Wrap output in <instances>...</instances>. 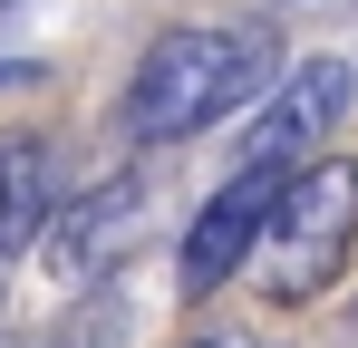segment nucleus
<instances>
[{"mask_svg": "<svg viewBox=\"0 0 358 348\" xmlns=\"http://www.w3.org/2000/svg\"><path fill=\"white\" fill-rule=\"evenodd\" d=\"M349 348H358V310H349Z\"/></svg>", "mask_w": 358, "mask_h": 348, "instance_id": "nucleus-9", "label": "nucleus"}, {"mask_svg": "<svg viewBox=\"0 0 358 348\" xmlns=\"http://www.w3.org/2000/svg\"><path fill=\"white\" fill-rule=\"evenodd\" d=\"M349 58H300L291 78H281V97H271V116L242 136V165L233 174H300V165H320L310 145L349 116Z\"/></svg>", "mask_w": 358, "mask_h": 348, "instance_id": "nucleus-5", "label": "nucleus"}, {"mask_svg": "<svg viewBox=\"0 0 358 348\" xmlns=\"http://www.w3.org/2000/svg\"><path fill=\"white\" fill-rule=\"evenodd\" d=\"M10 10H20V0H0V20H10Z\"/></svg>", "mask_w": 358, "mask_h": 348, "instance_id": "nucleus-10", "label": "nucleus"}, {"mask_svg": "<svg viewBox=\"0 0 358 348\" xmlns=\"http://www.w3.org/2000/svg\"><path fill=\"white\" fill-rule=\"evenodd\" d=\"M271 78H281V39L262 20H184V29H165L136 58V78L117 97V126L136 145H184V136L242 116Z\"/></svg>", "mask_w": 358, "mask_h": 348, "instance_id": "nucleus-1", "label": "nucleus"}, {"mask_svg": "<svg viewBox=\"0 0 358 348\" xmlns=\"http://www.w3.org/2000/svg\"><path fill=\"white\" fill-rule=\"evenodd\" d=\"M68 213V165L49 136H0V261L29 252L39 232H59Z\"/></svg>", "mask_w": 358, "mask_h": 348, "instance_id": "nucleus-6", "label": "nucleus"}, {"mask_svg": "<svg viewBox=\"0 0 358 348\" xmlns=\"http://www.w3.org/2000/svg\"><path fill=\"white\" fill-rule=\"evenodd\" d=\"M358 242V165L349 155H320V165H300L281 184V213L262 232V290L291 310V300H320V290L339 281V261H349Z\"/></svg>", "mask_w": 358, "mask_h": 348, "instance_id": "nucleus-2", "label": "nucleus"}, {"mask_svg": "<svg viewBox=\"0 0 358 348\" xmlns=\"http://www.w3.org/2000/svg\"><path fill=\"white\" fill-rule=\"evenodd\" d=\"M145 232H155V184L145 174H107L97 194H68L59 232H49V271L59 281H107L117 261L145 252Z\"/></svg>", "mask_w": 358, "mask_h": 348, "instance_id": "nucleus-4", "label": "nucleus"}, {"mask_svg": "<svg viewBox=\"0 0 358 348\" xmlns=\"http://www.w3.org/2000/svg\"><path fill=\"white\" fill-rule=\"evenodd\" d=\"M281 184H291V174H233V184L184 223V252H175V290L184 300H213L233 271L262 261V232L281 213Z\"/></svg>", "mask_w": 358, "mask_h": 348, "instance_id": "nucleus-3", "label": "nucleus"}, {"mask_svg": "<svg viewBox=\"0 0 358 348\" xmlns=\"http://www.w3.org/2000/svg\"><path fill=\"white\" fill-rule=\"evenodd\" d=\"M194 348H262V339H242V329H223V339H194Z\"/></svg>", "mask_w": 358, "mask_h": 348, "instance_id": "nucleus-8", "label": "nucleus"}, {"mask_svg": "<svg viewBox=\"0 0 358 348\" xmlns=\"http://www.w3.org/2000/svg\"><path fill=\"white\" fill-rule=\"evenodd\" d=\"M0 87H39V68L29 58H0Z\"/></svg>", "mask_w": 358, "mask_h": 348, "instance_id": "nucleus-7", "label": "nucleus"}]
</instances>
